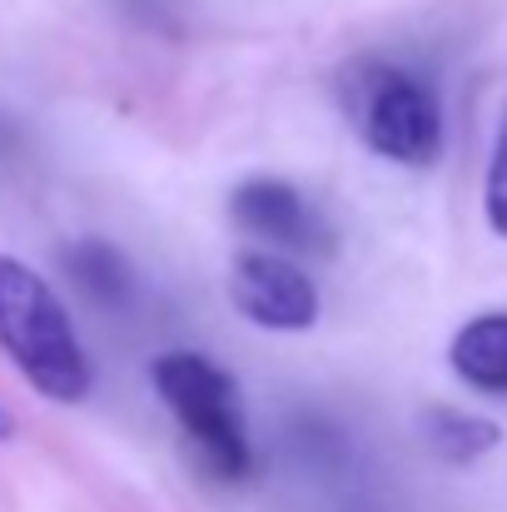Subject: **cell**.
Segmentation results:
<instances>
[{
    "label": "cell",
    "mask_w": 507,
    "mask_h": 512,
    "mask_svg": "<svg viewBox=\"0 0 507 512\" xmlns=\"http://www.w3.org/2000/svg\"><path fill=\"white\" fill-rule=\"evenodd\" d=\"M229 219L259 239H269L274 249H294V254H329V224L309 209V199L284 184V179H244L229 194Z\"/></svg>",
    "instance_id": "obj_5"
},
{
    "label": "cell",
    "mask_w": 507,
    "mask_h": 512,
    "mask_svg": "<svg viewBox=\"0 0 507 512\" xmlns=\"http://www.w3.org/2000/svg\"><path fill=\"white\" fill-rule=\"evenodd\" d=\"M5 438H15V413H10V408H0V443H5Z\"/></svg>",
    "instance_id": "obj_10"
},
{
    "label": "cell",
    "mask_w": 507,
    "mask_h": 512,
    "mask_svg": "<svg viewBox=\"0 0 507 512\" xmlns=\"http://www.w3.org/2000/svg\"><path fill=\"white\" fill-rule=\"evenodd\" d=\"M0 353L50 403H80L90 393V358L60 294L15 254H0Z\"/></svg>",
    "instance_id": "obj_1"
},
{
    "label": "cell",
    "mask_w": 507,
    "mask_h": 512,
    "mask_svg": "<svg viewBox=\"0 0 507 512\" xmlns=\"http://www.w3.org/2000/svg\"><path fill=\"white\" fill-rule=\"evenodd\" d=\"M423 438H428V448H433L438 458H448V463H473V458H483L488 448H498L503 433H498L488 418H478V413L428 408V413H423Z\"/></svg>",
    "instance_id": "obj_7"
},
{
    "label": "cell",
    "mask_w": 507,
    "mask_h": 512,
    "mask_svg": "<svg viewBox=\"0 0 507 512\" xmlns=\"http://www.w3.org/2000/svg\"><path fill=\"white\" fill-rule=\"evenodd\" d=\"M150 378H155V393L165 398V408L174 413V423L184 428V438L209 463V473L244 478L254 453L244 438V408H239L234 378L199 353H160Z\"/></svg>",
    "instance_id": "obj_3"
},
{
    "label": "cell",
    "mask_w": 507,
    "mask_h": 512,
    "mask_svg": "<svg viewBox=\"0 0 507 512\" xmlns=\"http://www.w3.org/2000/svg\"><path fill=\"white\" fill-rule=\"evenodd\" d=\"M338 105L353 135L393 165H433L443 150V115L433 90L388 60H348L338 75Z\"/></svg>",
    "instance_id": "obj_2"
},
{
    "label": "cell",
    "mask_w": 507,
    "mask_h": 512,
    "mask_svg": "<svg viewBox=\"0 0 507 512\" xmlns=\"http://www.w3.org/2000/svg\"><path fill=\"white\" fill-rule=\"evenodd\" d=\"M70 279L95 299V304H125L130 299V264L110 249V244H75L70 249Z\"/></svg>",
    "instance_id": "obj_8"
},
{
    "label": "cell",
    "mask_w": 507,
    "mask_h": 512,
    "mask_svg": "<svg viewBox=\"0 0 507 512\" xmlns=\"http://www.w3.org/2000/svg\"><path fill=\"white\" fill-rule=\"evenodd\" d=\"M483 209H488V224L507 239V120L498 130V145H493V165H488V189H483Z\"/></svg>",
    "instance_id": "obj_9"
},
{
    "label": "cell",
    "mask_w": 507,
    "mask_h": 512,
    "mask_svg": "<svg viewBox=\"0 0 507 512\" xmlns=\"http://www.w3.org/2000/svg\"><path fill=\"white\" fill-rule=\"evenodd\" d=\"M458 378H468L483 393H507V314H483L458 329L448 348Z\"/></svg>",
    "instance_id": "obj_6"
},
{
    "label": "cell",
    "mask_w": 507,
    "mask_h": 512,
    "mask_svg": "<svg viewBox=\"0 0 507 512\" xmlns=\"http://www.w3.org/2000/svg\"><path fill=\"white\" fill-rule=\"evenodd\" d=\"M229 304L249 324H259L269 334H304L319 319L314 279L299 264H289L279 254H264V249L234 254V264H229Z\"/></svg>",
    "instance_id": "obj_4"
}]
</instances>
